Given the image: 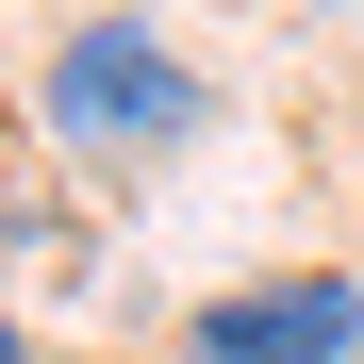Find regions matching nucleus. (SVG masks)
<instances>
[{"instance_id":"obj_1","label":"nucleus","mask_w":364,"mask_h":364,"mask_svg":"<svg viewBox=\"0 0 364 364\" xmlns=\"http://www.w3.org/2000/svg\"><path fill=\"white\" fill-rule=\"evenodd\" d=\"M50 133H67V149H182V133H199V67H182L166 33L100 17V33L50 50Z\"/></svg>"},{"instance_id":"obj_2","label":"nucleus","mask_w":364,"mask_h":364,"mask_svg":"<svg viewBox=\"0 0 364 364\" xmlns=\"http://www.w3.org/2000/svg\"><path fill=\"white\" fill-rule=\"evenodd\" d=\"M182 364H364V282H348V265H298V282H232V298H199Z\"/></svg>"},{"instance_id":"obj_3","label":"nucleus","mask_w":364,"mask_h":364,"mask_svg":"<svg viewBox=\"0 0 364 364\" xmlns=\"http://www.w3.org/2000/svg\"><path fill=\"white\" fill-rule=\"evenodd\" d=\"M0 364H33V331H17V315H0Z\"/></svg>"}]
</instances>
